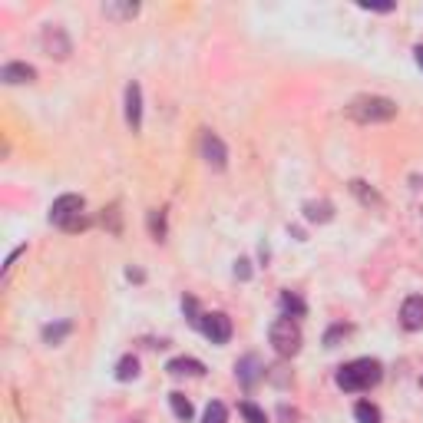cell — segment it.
I'll return each mask as SVG.
<instances>
[{"mask_svg":"<svg viewBox=\"0 0 423 423\" xmlns=\"http://www.w3.org/2000/svg\"><path fill=\"white\" fill-rule=\"evenodd\" d=\"M182 311H185V317H189V324H202V315H198V301L196 298H189V294H185L182 298Z\"/></svg>","mask_w":423,"mask_h":423,"instance_id":"cell-24","label":"cell"},{"mask_svg":"<svg viewBox=\"0 0 423 423\" xmlns=\"http://www.w3.org/2000/svg\"><path fill=\"white\" fill-rule=\"evenodd\" d=\"M149 232H152V239L156 241L165 239V212L163 208H152L149 212Z\"/></svg>","mask_w":423,"mask_h":423,"instance_id":"cell-20","label":"cell"},{"mask_svg":"<svg viewBox=\"0 0 423 423\" xmlns=\"http://www.w3.org/2000/svg\"><path fill=\"white\" fill-rule=\"evenodd\" d=\"M239 410H241V417H245L248 423H268L265 410H258V407H255L251 400H241V403H239Z\"/></svg>","mask_w":423,"mask_h":423,"instance_id":"cell-23","label":"cell"},{"mask_svg":"<svg viewBox=\"0 0 423 423\" xmlns=\"http://www.w3.org/2000/svg\"><path fill=\"white\" fill-rule=\"evenodd\" d=\"M0 80L11 83V87H17V83H33V80H37V70H33L30 63H4Z\"/></svg>","mask_w":423,"mask_h":423,"instance_id":"cell-11","label":"cell"},{"mask_svg":"<svg viewBox=\"0 0 423 423\" xmlns=\"http://www.w3.org/2000/svg\"><path fill=\"white\" fill-rule=\"evenodd\" d=\"M354 417H358V423H380V410L367 400H360L358 407H354Z\"/></svg>","mask_w":423,"mask_h":423,"instance_id":"cell-21","label":"cell"},{"mask_svg":"<svg viewBox=\"0 0 423 423\" xmlns=\"http://www.w3.org/2000/svg\"><path fill=\"white\" fill-rule=\"evenodd\" d=\"M103 13L113 17V20H132L139 13V4H132V0H126V4H103Z\"/></svg>","mask_w":423,"mask_h":423,"instance_id":"cell-14","label":"cell"},{"mask_svg":"<svg viewBox=\"0 0 423 423\" xmlns=\"http://www.w3.org/2000/svg\"><path fill=\"white\" fill-rule=\"evenodd\" d=\"M282 308H284V317H294V321H298V317L308 311V308H304V301L294 291H282Z\"/></svg>","mask_w":423,"mask_h":423,"instance_id":"cell-17","label":"cell"},{"mask_svg":"<svg viewBox=\"0 0 423 423\" xmlns=\"http://www.w3.org/2000/svg\"><path fill=\"white\" fill-rule=\"evenodd\" d=\"M351 192H354V196H358L364 206H384L377 192H374V189H367V182H360V179H354V182H351Z\"/></svg>","mask_w":423,"mask_h":423,"instance_id":"cell-19","label":"cell"},{"mask_svg":"<svg viewBox=\"0 0 423 423\" xmlns=\"http://www.w3.org/2000/svg\"><path fill=\"white\" fill-rule=\"evenodd\" d=\"M348 116L358 122H391L397 116V103L387 96H358L348 106Z\"/></svg>","mask_w":423,"mask_h":423,"instance_id":"cell-2","label":"cell"},{"mask_svg":"<svg viewBox=\"0 0 423 423\" xmlns=\"http://www.w3.org/2000/svg\"><path fill=\"white\" fill-rule=\"evenodd\" d=\"M139 377V360L132 358V354H126V358L116 364V380H122V384H130V380Z\"/></svg>","mask_w":423,"mask_h":423,"instance_id":"cell-16","label":"cell"},{"mask_svg":"<svg viewBox=\"0 0 423 423\" xmlns=\"http://www.w3.org/2000/svg\"><path fill=\"white\" fill-rule=\"evenodd\" d=\"M202 156H206V163L212 165V169H225V163H228L225 142L218 139L212 130H206V136H202Z\"/></svg>","mask_w":423,"mask_h":423,"instance_id":"cell-7","label":"cell"},{"mask_svg":"<svg viewBox=\"0 0 423 423\" xmlns=\"http://www.w3.org/2000/svg\"><path fill=\"white\" fill-rule=\"evenodd\" d=\"M169 374H175V377H182V374H189V377H202L206 374V364L202 360H196V358H175V360H169Z\"/></svg>","mask_w":423,"mask_h":423,"instance_id":"cell-12","label":"cell"},{"mask_svg":"<svg viewBox=\"0 0 423 423\" xmlns=\"http://www.w3.org/2000/svg\"><path fill=\"white\" fill-rule=\"evenodd\" d=\"M413 53H417V66H420V70H423V46H417Z\"/></svg>","mask_w":423,"mask_h":423,"instance_id":"cell-28","label":"cell"},{"mask_svg":"<svg viewBox=\"0 0 423 423\" xmlns=\"http://www.w3.org/2000/svg\"><path fill=\"white\" fill-rule=\"evenodd\" d=\"M384 377V370H380V360H370V358H358L344 364V367L337 370V387L348 393H360V391H370L374 384H380Z\"/></svg>","mask_w":423,"mask_h":423,"instance_id":"cell-1","label":"cell"},{"mask_svg":"<svg viewBox=\"0 0 423 423\" xmlns=\"http://www.w3.org/2000/svg\"><path fill=\"white\" fill-rule=\"evenodd\" d=\"M169 403H172V413H175V417H179L182 423L192 420V413H196V410H192V403L185 400V393H179V391L169 393Z\"/></svg>","mask_w":423,"mask_h":423,"instance_id":"cell-18","label":"cell"},{"mask_svg":"<svg viewBox=\"0 0 423 423\" xmlns=\"http://www.w3.org/2000/svg\"><path fill=\"white\" fill-rule=\"evenodd\" d=\"M304 218H308V222H317V225H321V222H331V218H334V206H331V202H304Z\"/></svg>","mask_w":423,"mask_h":423,"instance_id":"cell-13","label":"cell"},{"mask_svg":"<svg viewBox=\"0 0 423 423\" xmlns=\"http://www.w3.org/2000/svg\"><path fill=\"white\" fill-rule=\"evenodd\" d=\"M109 222V232H113V235H120L122 228H120V206H109V212L106 215H103V225H106Z\"/></svg>","mask_w":423,"mask_h":423,"instance_id":"cell-25","label":"cell"},{"mask_svg":"<svg viewBox=\"0 0 423 423\" xmlns=\"http://www.w3.org/2000/svg\"><path fill=\"white\" fill-rule=\"evenodd\" d=\"M265 370H268V367H265L255 354H248V358H241L239 364H235V374H239V380L245 384V387H255V384L265 377Z\"/></svg>","mask_w":423,"mask_h":423,"instance_id":"cell-10","label":"cell"},{"mask_svg":"<svg viewBox=\"0 0 423 423\" xmlns=\"http://www.w3.org/2000/svg\"><path fill=\"white\" fill-rule=\"evenodd\" d=\"M83 196H60L50 206V222L60 225L63 232H80V228H87V218H83Z\"/></svg>","mask_w":423,"mask_h":423,"instance_id":"cell-4","label":"cell"},{"mask_svg":"<svg viewBox=\"0 0 423 423\" xmlns=\"http://www.w3.org/2000/svg\"><path fill=\"white\" fill-rule=\"evenodd\" d=\"M198 331H202L212 344H228V341H232V317H228L225 311H208V315H202Z\"/></svg>","mask_w":423,"mask_h":423,"instance_id":"cell-6","label":"cell"},{"mask_svg":"<svg viewBox=\"0 0 423 423\" xmlns=\"http://www.w3.org/2000/svg\"><path fill=\"white\" fill-rule=\"evenodd\" d=\"M73 331V321H60V324H46L44 327V341L50 344V348H56V344H63V337Z\"/></svg>","mask_w":423,"mask_h":423,"instance_id":"cell-15","label":"cell"},{"mask_svg":"<svg viewBox=\"0 0 423 423\" xmlns=\"http://www.w3.org/2000/svg\"><path fill=\"white\" fill-rule=\"evenodd\" d=\"M348 334H351V327L337 324V327H331V331L324 334V344H327V348H334V344H337V337H348Z\"/></svg>","mask_w":423,"mask_h":423,"instance_id":"cell-26","label":"cell"},{"mask_svg":"<svg viewBox=\"0 0 423 423\" xmlns=\"http://www.w3.org/2000/svg\"><path fill=\"white\" fill-rule=\"evenodd\" d=\"M40 44H44V53L53 56V60H66L73 53V40L66 37V30L60 23H46L44 33H40Z\"/></svg>","mask_w":423,"mask_h":423,"instance_id":"cell-5","label":"cell"},{"mask_svg":"<svg viewBox=\"0 0 423 423\" xmlns=\"http://www.w3.org/2000/svg\"><path fill=\"white\" fill-rule=\"evenodd\" d=\"M268 341H272V348L278 358H294L298 351H301V327H298V321L294 317H278V321H272V327H268Z\"/></svg>","mask_w":423,"mask_h":423,"instance_id":"cell-3","label":"cell"},{"mask_svg":"<svg viewBox=\"0 0 423 423\" xmlns=\"http://www.w3.org/2000/svg\"><path fill=\"white\" fill-rule=\"evenodd\" d=\"M228 420V410H225V403H218L212 400L206 407V413H202V423H225Z\"/></svg>","mask_w":423,"mask_h":423,"instance_id":"cell-22","label":"cell"},{"mask_svg":"<svg viewBox=\"0 0 423 423\" xmlns=\"http://www.w3.org/2000/svg\"><path fill=\"white\" fill-rule=\"evenodd\" d=\"M235 278H241V282H248V278H251V261L248 258L235 261Z\"/></svg>","mask_w":423,"mask_h":423,"instance_id":"cell-27","label":"cell"},{"mask_svg":"<svg viewBox=\"0 0 423 423\" xmlns=\"http://www.w3.org/2000/svg\"><path fill=\"white\" fill-rule=\"evenodd\" d=\"M126 122L132 126V132L142 126V89L136 80L126 87Z\"/></svg>","mask_w":423,"mask_h":423,"instance_id":"cell-9","label":"cell"},{"mask_svg":"<svg viewBox=\"0 0 423 423\" xmlns=\"http://www.w3.org/2000/svg\"><path fill=\"white\" fill-rule=\"evenodd\" d=\"M400 324L407 331H423V298L420 294H410L400 308Z\"/></svg>","mask_w":423,"mask_h":423,"instance_id":"cell-8","label":"cell"}]
</instances>
